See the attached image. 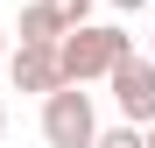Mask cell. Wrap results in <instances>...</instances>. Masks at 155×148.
Segmentation results:
<instances>
[{
    "label": "cell",
    "instance_id": "obj_1",
    "mask_svg": "<svg viewBox=\"0 0 155 148\" xmlns=\"http://www.w3.org/2000/svg\"><path fill=\"white\" fill-rule=\"evenodd\" d=\"M57 57H64V78H71V85H92V78H113V71L134 57V35L113 28V21H85V28L64 35Z\"/></svg>",
    "mask_w": 155,
    "mask_h": 148
},
{
    "label": "cell",
    "instance_id": "obj_2",
    "mask_svg": "<svg viewBox=\"0 0 155 148\" xmlns=\"http://www.w3.org/2000/svg\"><path fill=\"white\" fill-rule=\"evenodd\" d=\"M42 141L49 148H99V106L85 85H64L42 99Z\"/></svg>",
    "mask_w": 155,
    "mask_h": 148
},
{
    "label": "cell",
    "instance_id": "obj_3",
    "mask_svg": "<svg viewBox=\"0 0 155 148\" xmlns=\"http://www.w3.org/2000/svg\"><path fill=\"white\" fill-rule=\"evenodd\" d=\"M106 85H113V106L127 127H155V57H127Z\"/></svg>",
    "mask_w": 155,
    "mask_h": 148
},
{
    "label": "cell",
    "instance_id": "obj_4",
    "mask_svg": "<svg viewBox=\"0 0 155 148\" xmlns=\"http://www.w3.org/2000/svg\"><path fill=\"white\" fill-rule=\"evenodd\" d=\"M7 78H14V92H35V99H49V92H64V85H71L57 49H28V42H14V57H7Z\"/></svg>",
    "mask_w": 155,
    "mask_h": 148
},
{
    "label": "cell",
    "instance_id": "obj_5",
    "mask_svg": "<svg viewBox=\"0 0 155 148\" xmlns=\"http://www.w3.org/2000/svg\"><path fill=\"white\" fill-rule=\"evenodd\" d=\"M71 28H78V21L57 7V0H28V7H21V42H28V49H64Z\"/></svg>",
    "mask_w": 155,
    "mask_h": 148
},
{
    "label": "cell",
    "instance_id": "obj_6",
    "mask_svg": "<svg viewBox=\"0 0 155 148\" xmlns=\"http://www.w3.org/2000/svg\"><path fill=\"white\" fill-rule=\"evenodd\" d=\"M99 148H148V127H99Z\"/></svg>",
    "mask_w": 155,
    "mask_h": 148
},
{
    "label": "cell",
    "instance_id": "obj_7",
    "mask_svg": "<svg viewBox=\"0 0 155 148\" xmlns=\"http://www.w3.org/2000/svg\"><path fill=\"white\" fill-rule=\"evenodd\" d=\"M57 7H64L71 21H78V28H85V14H92V0H57Z\"/></svg>",
    "mask_w": 155,
    "mask_h": 148
},
{
    "label": "cell",
    "instance_id": "obj_8",
    "mask_svg": "<svg viewBox=\"0 0 155 148\" xmlns=\"http://www.w3.org/2000/svg\"><path fill=\"white\" fill-rule=\"evenodd\" d=\"M113 7H120V14H141V7H148V0H113Z\"/></svg>",
    "mask_w": 155,
    "mask_h": 148
},
{
    "label": "cell",
    "instance_id": "obj_9",
    "mask_svg": "<svg viewBox=\"0 0 155 148\" xmlns=\"http://www.w3.org/2000/svg\"><path fill=\"white\" fill-rule=\"evenodd\" d=\"M7 57H14V42H7V28H0V64H7Z\"/></svg>",
    "mask_w": 155,
    "mask_h": 148
},
{
    "label": "cell",
    "instance_id": "obj_10",
    "mask_svg": "<svg viewBox=\"0 0 155 148\" xmlns=\"http://www.w3.org/2000/svg\"><path fill=\"white\" fill-rule=\"evenodd\" d=\"M0 134H7V106H0Z\"/></svg>",
    "mask_w": 155,
    "mask_h": 148
},
{
    "label": "cell",
    "instance_id": "obj_11",
    "mask_svg": "<svg viewBox=\"0 0 155 148\" xmlns=\"http://www.w3.org/2000/svg\"><path fill=\"white\" fill-rule=\"evenodd\" d=\"M148 148H155V127H148Z\"/></svg>",
    "mask_w": 155,
    "mask_h": 148
},
{
    "label": "cell",
    "instance_id": "obj_12",
    "mask_svg": "<svg viewBox=\"0 0 155 148\" xmlns=\"http://www.w3.org/2000/svg\"><path fill=\"white\" fill-rule=\"evenodd\" d=\"M14 7H28V0H14Z\"/></svg>",
    "mask_w": 155,
    "mask_h": 148
},
{
    "label": "cell",
    "instance_id": "obj_13",
    "mask_svg": "<svg viewBox=\"0 0 155 148\" xmlns=\"http://www.w3.org/2000/svg\"><path fill=\"white\" fill-rule=\"evenodd\" d=\"M148 49H155V35H148Z\"/></svg>",
    "mask_w": 155,
    "mask_h": 148
}]
</instances>
